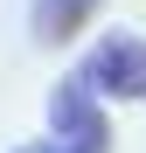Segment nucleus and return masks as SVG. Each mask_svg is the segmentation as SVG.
Wrapping results in <instances>:
<instances>
[{
    "label": "nucleus",
    "mask_w": 146,
    "mask_h": 153,
    "mask_svg": "<svg viewBox=\"0 0 146 153\" xmlns=\"http://www.w3.org/2000/svg\"><path fill=\"white\" fill-rule=\"evenodd\" d=\"M49 139L63 153H111V125L97 111V91L84 76H63L56 97H49Z\"/></svg>",
    "instance_id": "nucleus-1"
},
{
    "label": "nucleus",
    "mask_w": 146,
    "mask_h": 153,
    "mask_svg": "<svg viewBox=\"0 0 146 153\" xmlns=\"http://www.w3.org/2000/svg\"><path fill=\"white\" fill-rule=\"evenodd\" d=\"M77 76H84L97 97H125V105H146V35H104Z\"/></svg>",
    "instance_id": "nucleus-2"
},
{
    "label": "nucleus",
    "mask_w": 146,
    "mask_h": 153,
    "mask_svg": "<svg viewBox=\"0 0 146 153\" xmlns=\"http://www.w3.org/2000/svg\"><path fill=\"white\" fill-rule=\"evenodd\" d=\"M104 7V0H35V42L42 49H63L90 28V14Z\"/></svg>",
    "instance_id": "nucleus-3"
},
{
    "label": "nucleus",
    "mask_w": 146,
    "mask_h": 153,
    "mask_svg": "<svg viewBox=\"0 0 146 153\" xmlns=\"http://www.w3.org/2000/svg\"><path fill=\"white\" fill-rule=\"evenodd\" d=\"M14 153H63L56 139H28V146H14Z\"/></svg>",
    "instance_id": "nucleus-4"
}]
</instances>
